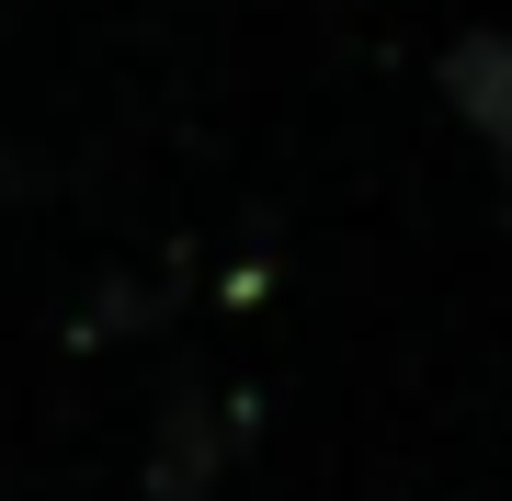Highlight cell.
Returning a JSON list of instances; mask_svg holds the SVG:
<instances>
[{"label": "cell", "mask_w": 512, "mask_h": 501, "mask_svg": "<svg viewBox=\"0 0 512 501\" xmlns=\"http://www.w3.org/2000/svg\"><path fill=\"white\" fill-rule=\"evenodd\" d=\"M444 80H456V114L490 137V149H501V171H512V46H501V35L456 46V69H444Z\"/></svg>", "instance_id": "1"}]
</instances>
